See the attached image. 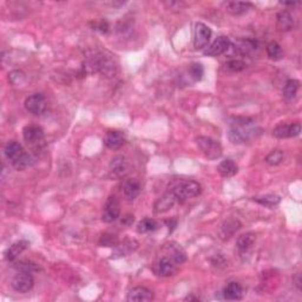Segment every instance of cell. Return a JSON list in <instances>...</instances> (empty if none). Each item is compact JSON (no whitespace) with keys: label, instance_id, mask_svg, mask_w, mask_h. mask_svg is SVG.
Masks as SVG:
<instances>
[{"label":"cell","instance_id":"1","mask_svg":"<svg viewBox=\"0 0 302 302\" xmlns=\"http://www.w3.org/2000/svg\"><path fill=\"white\" fill-rule=\"evenodd\" d=\"M255 129L254 122L249 118H235L230 123L228 137L232 144H243L254 137Z\"/></svg>","mask_w":302,"mask_h":302},{"label":"cell","instance_id":"2","mask_svg":"<svg viewBox=\"0 0 302 302\" xmlns=\"http://www.w3.org/2000/svg\"><path fill=\"white\" fill-rule=\"evenodd\" d=\"M169 191L174 194L178 203L186 202L201 194V184L190 180H178L169 186Z\"/></svg>","mask_w":302,"mask_h":302},{"label":"cell","instance_id":"3","mask_svg":"<svg viewBox=\"0 0 302 302\" xmlns=\"http://www.w3.org/2000/svg\"><path fill=\"white\" fill-rule=\"evenodd\" d=\"M5 157L7 158L8 162L12 164L17 170H24L31 163L30 155L25 151L22 144H19L16 140H10L4 148Z\"/></svg>","mask_w":302,"mask_h":302},{"label":"cell","instance_id":"4","mask_svg":"<svg viewBox=\"0 0 302 302\" xmlns=\"http://www.w3.org/2000/svg\"><path fill=\"white\" fill-rule=\"evenodd\" d=\"M198 148L202 150L204 156L209 160H217L222 156V146L217 140L207 136H198L196 138Z\"/></svg>","mask_w":302,"mask_h":302},{"label":"cell","instance_id":"5","mask_svg":"<svg viewBox=\"0 0 302 302\" xmlns=\"http://www.w3.org/2000/svg\"><path fill=\"white\" fill-rule=\"evenodd\" d=\"M178 266L180 264H177L176 261L166 253V255L157 258L156 262L152 266V270H154L155 275L161 276V278H169V276L175 274Z\"/></svg>","mask_w":302,"mask_h":302},{"label":"cell","instance_id":"6","mask_svg":"<svg viewBox=\"0 0 302 302\" xmlns=\"http://www.w3.org/2000/svg\"><path fill=\"white\" fill-rule=\"evenodd\" d=\"M12 288L16 292L22 293H28L33 288L34 279L31 272H26V270H22L12 279Z\"/></svg>","mask_w":302,"mask_h":302},{"label":"cell","instance_id":"7","mask_svg":"<svg viewBox=\"0 0 302 302\" xmlns=\"http://www.w3.org/2000/svg\"><path fill=\"white\" fill-rule=\"evenodd\" d=\"M211 38V30L210 27L207 26L203 23H196L194 28V46L196 50H202V48L208 46L209 40Z\"/></svg>","mask_w":302,"mask_h":302},{"label":"cell","instance_id":"8","mask_svg":"<svg viewBox=\"0 0 302 302\" xmlns=\"http://www.w3.org/2000/svg\"><path fill=\"white\" fill-rule=\"evenodd\" d=\"M25 109L30 112V114L36 115V116H40L43 115L46 110V99L42 93H33L31 96H28L25 99Z\"/></svg>","mask_w":302,"mask_h":302},{"label":"cell","instance_id":"9","mask_svg":"<svg viewBox=\"0 0 302 302\" xmlns=\"http://www.w3.org/2000/svg\"><path fill=\"white\" fill-rule=\"evenodd\" d=\"M120 206L118 200L115 196H110L106 201L104 206V210L102 214V220L105 223H112L119 217Z\"/></svg>","mask_w":302,"mask_h":302},{"label":"cell","instance_id":"10","mask_svg":"<svg viewBox=\"0 0 302 302\" xmlns=\"http://www.w3.org/2000/svg\"><path fill=\"white\" fill-rule=\"evenodd\" d=\"M301 132V124L299 122L292 123V124H279L273 130V136L276 138H292L299 136Z\"/></svg>","mask_w":302,"mask_h":302},{"label":"cell","instance_id":"11","mask_svg":"<svg viewBox=\"0 0 302 302\" xmlns=\"http://www.w3.org/2000/svg\"><path fill=\"white\" fill-rule=\"evenodd\" d=\"M230 45H232V43H230V39L228 38V37L221 36V37H218V38L215 40L211 45H209L208 47L204 50L203 53L209 57L221 56V54H223L224 52L228 51Z\"/></svg>","mask_w":302,"mask_h":302},{"label":"cell","instance_id":"12","mask_svg":"<svg viewBox=\"0 0 302 302\" xmlns=\"http://www.w3.org/2000/svg\"><path fill=\"white\" fill-rule=\"evenodd\" d=\"M129 169H130V165H129L128 160H126L124 156H115L111 160L110 171L114 177L122 178L126 176L129 172Z\"/></svg>","mask_w":302,"mask_h":302},{"label":"cell","instance_id":"13","mask_svg":"<svg viewBox=\"0 0 302 302\" xmlns=\"http://www.w3.org/2000/svg\"><path fill=\"white\" fill-rule=\"evenodd\" d=\"M176 203H178L176 197L174 196L172 192L168 190L162 197H160L156 202H155L154 211L156 212V214H163V212L169 211L170 209L174 208V206Z\"/></svg>","mask_w":302,"mask_h":302},{"label":"cell","instance_id":"14","mask_svg":"<svg viewBox=\"0 0 302 302\" xmlns=\"http://www.w3.org/2000/svg\"><path fill=\"white\" fill-rule=\"evenodd\" d=\"M103 143H104L106 148L111 149V150H117L125 143L124 135L120 131L110 130L105 134L104 138H103Z\"/></svg>","mask_w":302,"mask_h":302},{"label":"cell","instance_id":"15","mask_svg":"<svg viewBox=\"0 0 302 302\" xmlns=\"http://www.w3.org/2000/svg\"><path fill=\"white\" fill-rule=\"evenodd\" d=\"M23 137L27 143L37 144L44 139V130L38 125H26L23 129Z\"/></svg>","mask_w":302,"mask_h":302},{"label":"cell","instance_id":"16","mask_svg":"<svg viewBox=\"0 0 302 302\" xmlns=\"http://www.w3.org/2000/svg\"><path fill=\"white\" fill-rule=\"evenodd\" d=\"M126 300L129 302H144L154 300V293L145 287H135L129 292Z\"/></svg>","mask_w":302,"mask_h":302},{"label":"cell","instance_id":"17","mask_svg":"<svg viewBox=\"0 0 302 302\" xmlns=\"http://www.w3.org/2000/svg\"><path fill=\"white\" fill-rule=\"evenodd\" d=\"M224 299L230 301L241 300L243 298V288L240 283L230 282L227 284V287L223 290Z\"/></svg>","mask_w":302,"mask_h":302},{"label":"cell","instance_id":"18","mask_svg":"<svg viewBox=\"0 0 302 302\" xmlns=\"http://www.w3.org/2000/svg\"><path fill=\"white\" fill-rule=\"evenodd\" d=\"M226 11L232 16H242V14L248 12V10L252 7L250 2H241V1H228L226 2Z\"/></svg>","mask_w":302,"mask_h":302},{"label":"cell","instance_id":"19","mask_svg":"<svg viewBox=\"0 0 302 302\" xmlns=\"http://www.w3.org/2000/svg\"><path fill=\"white\" fill-rule=\"evenodd\" d=\"M217 171H218V174H220L222 177L229 178V177L235 176V175L237 174L238 168H237V165L235 164L234 161L224 160L220 163V164H218Z\"/></svg>","mask_w":302,"mask_h":302},{"label":"cell","instance_id":"20","mask_svg":"<svg viewBox=\"0 0 302 302\" xmlns=\"http://www.w3.org/2000/svg\"><path fill=\"white\" fill-rule=\"evenodd\" d=\"M123 192L126 200L132 201L135 200L140 192V184L137 180H129L124 183L123 186Z\"/></svg>","mask_w":302,"mask_h":302},{"label":"cell","instance_id":"21","mask_svg":"<svg viewBox=\"0 0 302 302\" xmlns=\"http://www.w3.org/2000/svg\"><path fill=\"white\" fill-rule=\"evenodd\" d=\"M278 27L280 31H290L294 28V18L288 11H282L278 14Z\"/></svg>","mask_w":302,"mask_h":302},{"label":"cell","instance_id":"22","mask_svg":"<svg viewBox=\"0 0 302 302\" xmlns=\"http://www.w3.org/2000/svg\"><path fill=\"white\" fill-rule=\"evenodd\" d=\"M27 247H28L27 241H25V240L17 241V242H14L12 246L6 250V253H5V257H6L7 261L16 260L17 256H18L19 254H22V253L27 248Z\"/></svg>","mask_w":302,"mask_h":302},{"label":"cell","instance_id":"23","mask_svg":"<svg viewBox=\"0 0 302 302\" xmlns=\"http://www.w3.org/2000/svg\"><path fill=\"white\" fill-rule=\"evenodd\" d=\"M299 89H300V82L296 79H289L287 80L286 84H284L283 88V97L284 99L288 100H293L296 97V94H298Z\"/></svg>","mask_w":302,"mask_h":302},{"label":"cell","instance_id":"24","mask_svg":"<svg viewBox=\"0 0 302 302\" xmlns=\"http://www.w3.org/2000/svg\"><path fill=\"white\" fill-rule=\"evenodd\" d=\"M256 241V236L253 232H246V234L241 235L240 237L237 238V248L242 252H246V250L250 249L253 247V244L255 243Z\"/></svg>","mask_w":302,"mask_h":302},{"label":"cell","instance_id":"25","mask_svg":"<svg viewBox=\"0 0 302 302\" xmlns=\"http://www.w3.org/2000/svg\"><path fill=\"white\" fill-rule=\"evenodd\" d=\"M158 224L155 220H152V218H144V220H142L137 224V232H140V234H146V232L156 230Z\"/></svg>","mask_w":302,"mask_h":302},{"label":"cell","instance_id":"26","mask_svg":"<svg viewBox=\"0 0 302 302\" xmlns=\"http://www.w3.org/2000/svg\"><path fill=\"white\" fill-rule=\"evenodd\" d=\"M267 54L272 60H280L282 58V47L279 43L276 42H270L267 45Z\"/></svg>","mask_w":302,"mask_h":302},{"label":"cell","instance_id":"27","mask_svg":"<svg viewBox=\"0 0 302 302\" xmlns=\"http://www.w3.org/2000/svg\"><path fill=\"white\" fill-rule=\"evenodd\" d=\"M283 157H284V154L282 150H274L267 155L266 160L264 161H266V163L268 165L275 166V165H279L281 162H282Z\"/></svg>","mask_w":302,"mask_h":302},{"label":"cell","instance_id":"28","mask_svg":"<svg viewBox=\"0 0 302 302\" xmlns=\"http://www.w3.org/2000/svg\"><path fill=\"white\" fill-rule=\"evenodd\" d=\"M254 200L256 201L257 203L262 204V206L275 207V206H278L279 203H280L281 198H280V196H278V195H266V196L254 198Z\"/></svg>","mask_w":302,"mask_h":302},{"label":"cell","instance_id":"29","mask_svg":"<svg viewBox=\"0 0 302 302\" xmlns=\"http://www.w3.org/2000/svg\"><path fill=\"white\" fill-rule=\"evenodd\" d=\"M203 74L204 69L202 65L198 64V63H194V64L190 65V68H189V76L194 79V82H200L203 78Z\"/></svg>","mask_w":302,"mask_h":302},{"label":"cell","instance_id":"30","mask_svg":"<svg viewBox=\"0 0 302 302\" xmlns=\"http://www.w3.org/2000/svg\"><path fill=\"white\" fill-rule=\"evenodd\" d=\"M238 50L242 53H248L250 51H253L254 48H256V43H254L253 40H240L238 42Z\"/></svg>","mask_w":302,"mask_h":302},{"label":"cell","instance_id":"31","mask_svg":"<svg viewBox=\"0 0 302 302\" xmlns=\"http://www.w3.org/2000/svg\"><path fill=\"white\" fill-rule=\"evenodd\" d=\"M238 228H240V223H238V221H235V220L227 221L222 227L223 232H226L227 235H232L235 232H236V230H238Z\"/></svg>","mask_w":302,"mask_h":302},{"label":"cell","instance_id":"32","mask_svg":"<svg viewBox=\"0 0 302 302\" xmlns=\"http://www.w3.org/2000/svg\"><path fill=\"white\" fill-rule=\"evenodd\" d=\"M25 78V74L22 71H12L11 73H8V80L12 83L13 85H18L22 83V80Z\"/></svg>","mask_w":302,"mask_h":302},{"label":"cell","instance_id":"33","mask_svg":"<svg viewBox=\"0 0 302 302\" xmlns=\"http://www.w3.org/2000/svg\"><path fill=\"white\" fill-rule=\"evenodd\" d=\"M227 66H228L229 70L236 71V72H238V71H242L243 69L246 68V64H244L242 60L232 59V60H230V62H228V64H227Z\"/></svg>","mask_w":302,"mask_h":302},{"label":"cell","instance_id":"34","mask_svg":"<svg viewBox=\"0 0 302 302\" xmlns=\"http://www.w3.org/2000/svg\"><path fill=\"white\" fill-rule=\"evenodd\" d=\"M99 244L102 247H111L115 244V237H112V235H104L100 238Z\"/></svg>","mask_w":302,"mask_h":302},{"label":"cell","instance_id":"35","mask_svg":"<svg viewBox=\"0 0 302 302\" xmlns=\"http://www.w3.org/2000/svg\"><path fill=\"white\" fill-rule=\"evenodd\" d=\"M294 282L296 284V287H298V289H301V275L300 273H298L296 276L294 278Z\"/></svg>","mask_w":302,"mask_h":302}]
</instances>
